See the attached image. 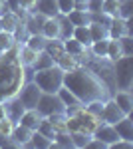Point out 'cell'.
<instances>
[{
  "mask_svg": "<svg viewBox=\"0 0 133 149\" xmlns=\"http://www.w3.org/2000/svg\"><path fill=\"white\" fill-rule=\"evenodd\" d=\"M64 86L74 93L81 103L93 102V100H109L111 92L109 88L86 66H78V68L64 72Z\"/></svg>",
  "mask_w": 133,
  "mask_h": 149,
  "instance_id": "1",
  "label": "cell"
},
{
  "mask_svg": "<svg viewBox=\"0 0 133 149\" xmlns=\"http://www.w3.org/2000/svg\"><path fill=\"white\" fill-rule=\"evenodd\" d=\"M24 86V66L18 58V44L0 54V102L16 95Z\"/></svg>",
  "mask_w": 133,
  "mask_h": 149,
  "instance_id": "2",
  "label": "cell"
},
{
  "mask_svg": "<svg viewBox=\"0 0 133 149\" xmlns=\"http://www.w3.org/2000/svg\"><path fill=\"white\" fill-rule=\"evenodd\" d=\"M36 86L46 93H56L62 86H64V70L58 68V66H52V68H46V70H38L34 72V80Z\"/></svg>",
  "mask_w": 133,
  "mask_h": 149,
  "instance_id": "3",
  "label": "cell"
},
{
  "mask_svg": "<svg viewBox=\"0 0 133 149\" xmlns=\"http://www.w3.org/2000/svg\"><path fill=\"white\" fill-rule=\"evenodd\" d=\"M115 90H131L133 86V56H121L113 62Z\"/></svg>",
  "mask_w": 133,
  "mask_h": 149,
  "instance_id": "4",
  "label": "cell"
},
{
  "mask_svg": "<svg viewBox=\"0 0 133 149\" xmlns=\"http://www.w3.org/2000/svg\"><path fill=\"white\" fill-rule=\"evenodd\" d=\"M36 109H38V113L42 115V117H48V115H52V113H64L66 105H64L62 100L58 97V93H46V92H42L40 100H38V105H36Z\"/></svg>",
  "mask_w": 133,
  "mask_h": 149,
  "instance_id": "5",
  "label": "cell"
},
{
  "mask_svg": "<svg viewBox=\"0 0 133 149\" xmlns=\"http://www.w3.org/2000/svg\"><path fill=\"white\" fill-rule=\"evenodd\" d=\"M16 95H18V100L22 102V105L26 109H36L38 100H40V95H42V90L36 86V81H26Z\"/></svg>",
  "mask_w": 133,
  "mask_h": 149,
  "instance_id": "6",
  "label": "cell"
},
{
  "mask_svg": "<svg viewBox=\"0 0 133 149\" xmlns=\"http://www.w3.org/2000/svg\"><path fill=\"white\" fill-rule=\"evenodd\" d=\"M91 137L100 139L101 143H105L107 147H109L111 143H115L119 135H117V131H115V127L111 125V123H105V121H100L97 127L93 129V133H91Z\"/></svg>",
  "mask_w": 133,
  "mask_h": 149,
  "instance_id": "7",
  "label": "cell"
},
{
  "mask_svg": "<svg viewBox=\"0 0 133 149\" xmlns=\"http://www.w3.org/2000/svg\"><path fill=\"white\" fill-rule=\"evenodd\" d=\"M123 115H125V113L117 107V103L113 102L111 97L103 102V109H101V115H100L101 121H105V123H111V125H113V123H117V121L121 119Z\"/></svg>",
  "mask_w": 133,
  "mask_h": 149,
  "instance_id": "8",
  "label": "cell"
},
{
  "mask_svg": "<svg viewBox=\"0 0 133 149\" xmlns=\"http://www.w3.org/2000/svg\"><path fill=\"white\" fill-rule=\"evenodd\" d=\"M2 102H4V107H6V117L12 119L14 123H18L20 117H22V113L26 111V107H24L22 102L18 100V95H10V97L2 100Z\"/></svg>",
  "mask_w": 133,
  "mask_h": 149,
  "instance_id": "9",
  "label": "cell"
},
{
  "mask_svg": "<svg viewBox=\"0 0 133 149\" xmlns=\"http://www.w3.org/2000/svg\"><path fill=\"white\" fill-rule=\"evenodd\" d=\"M125 34L131 36V18H129V20L113 18L111 24L107 26V36L113 38V40H117V38H121V36H125Z\"/></svg>",
  "mask_w": 133,
  "mask_h": 149,
  "instance_id": "10",
  "label": "cell"
},
{
  "mask_svg": "<svg viewBox=\"0 0 133 149\" xmlns=\"http://www.w3.org/2000/svg\"><path fill=\"white\" fill-rule=\"evenodd\" d=\"M111 100L117 103V107L121 109L125 115H131L133 111V95H131V90H115Z\"/></svg>",
  "mask_w": 133,
  "mask_h": 149,
  "instance_id": "11",
  "label": "cell"
},
{
  "mask_svg": "<svg viewBox=\"0 0 133 149\" xmlns=\"http://www.w3.org/2000/svg\"><path fill=\"white\" fill-rule=\"evenodd\" d=\"M113 127H115L119 139L133 141V119H131V115H123L117 123H113Z\"/></svg>",
  "mask_w": 133,
  "mask_h": 149,
  "instance_id": "12",
  "label": "cell"
},
{
  "mask_svg": "<svg viewBox=\"0 0 133 149\" xmlns=\"http://www.w3.org/2000/svg\"><path fill=\"white\" fill-rule=\"evenodd\" d=\"M30 135H32V129H28V127L16 123L14 129H12V133H10V139L14 141L16 147H24V145L30 141Z\"/></svg>",
  "mask_w": 133,
  "mask_h": 149,
  "instance_id": "13",
  "label": "cell"
},
{
  "mask_svg": "<svg viewBox=\"0 0 133 149\" xmlns=\"http://www.w3.org/2000/svg\"><path fill=\"white\" fill-rule=\"evenodd\" d=\"M40 121H42V115L38 113V109H26L18 123L24 125V127H28V129H32V131H36L38 125H40Z\"/></svg>",
  "mask_w": 133,
  "mask_h": 149,
  "instance_id": "14",
  "label": "cell"
},
{
  "mask_svg": "<svg viewBox=\"0 0 133 149\" xmlns=\"http://www.w3.org/2000/svg\"><path fill=\"white\" fill-rule=\"evenodd\" d=\"M36 12L44 14L46 18H52V16H58V2L56 0H36Z\"/></svg>",
  "mask_w": 133,
  "mask_h": 149,
  "instance_id": "15",
  "label": "cell"
},
{
  "mask_svg": "<svg viewBox=\"0 0 133 149\" xmlns=\"http://www.w3.org/2000/svg\"><path fill=\"white\" fill-rule=\"evenodd\" d=\"M58 20V30H60V40H66V38H72V32H74V24L70 22L68 14H58L56 16Z\"/></svg>",
  "mask_w": 133,
  "mask_h": 149,
  "instance_id": "16",
  "label": "cell"
},
{
  "mask_svg": "<svg viewBox=\"0 0 133 149\" xmlns=\"http://www.w3.org/2000/svg\"><path fill=\"white\" fill-rule=\"evenodd\" d=\"M18 58H20V64L22 66H34L36 58H38V52L32 50L26 44H18Z\"/></svg>",
  "mask_w": 133,
  "mask_h": 149,
  "instance_id": "17",
  "label": "cell"
},
{
  "mask_svg": "<svg viewBox=\"0 0 133 149\" xmlns=\"http://www.w3.org/2000/svg\"><path fill=\"white\" fill-rule=\"evenodd\" d=\"M20 22H22V20H20V16H18L16 12H6V14L0 16V26H2V30H4V32H10V34L16 30V26Z\"/></svg>",
  "mask_w": 133,
  "mask_h": 149,
  "instance_id": "18",
  "label": "cell"
},
{
  "mask_svg": "<svg viewBox=\"0 0 133 149\" xmlns=\"http://www.w3.org/2000/svg\"><path fill=\"white\" fill-rule=\"evenodd\" d=\"M72 38L78 40L84 48L91 46V34H89V24L88 26H74V32H72Z\"/></svg>",
  "mask_w": 133,
  "mask_h": 149,
  "instance_id": "19",
  "label": "cell"
},
{
  "mask_svg": "<svg viewBox=\"0 0 133 149\" xmlns=\"http://www.w3.org/2000/svg\"><path fill=\"white\" fill-rule=\"evenodd\" d=\"M44 50L50 54V56L54 58V62H58V58L62 56L66 50H64V40H60V38H52V40H46V46Z\"/></svg>",
  "mask_w": 133,
  "mask_h": 149,
  "instance_id": "20",
  "label": "cell"
},
{
  "mask_svg": "<svg viewBox=\"0 0 133 149\" xmlns=\"http://www.w3.org/2000/svg\"><path fill=\"white\" fill-rule=\"evenodd\" d=\"M24 147H34V149L52 147V139H48L46 135H42L40 131H32V135H30V141H28Z\"/></svg>",
  "mask_w": 133,
  "mask_h": 149,
  "instance_id": "21",
  "label": "cell"
},
{
  "mask_svg": "<svg viewBox=\"0 0 133 149\" xmlns=\"http://www.w3.org/2000/svg\"><path fill=\"white\" fill-rule=\"evenodd\" d=\"M56 66H58V68H62L64 72H70V70H74V68H78V66H81V64H79L78 56H72V54H68V52H64L62 56L58 58Z\"/></svg>",
  "mask_w": 133,
  "mask_h": 149,
  "instance_id": "22",
  "label": "cell"
},
{
  "mask_svg": "<svg viewBox=\"0 0 133 149\" xmlns=\"http://www.w3.org/2000/svg\"><path fill=\"white\" fill-rule=\"evenodd\" d=\"M56 93H58V97L62 100V103H64L66 107H78V105H84V103L79 102V100L76 97V95H74V93L68 90L66 86H62V88H60V90H58Z\"/></svg>",
  "mask_w": 133,
  "mask_h": 149,
  "instance_id": "23",
  "label": "cell"
},
{
  "mask_svg": "<svg viewBox=\"0 0 133 149\" xmlns=\"http://www.w3.org/2000/svg\"><path fill=\"white\" fill-rule=\"evenodd\" d=\"M42 36H44V38H48V40H52V38H58V36H60L56 16H52V18H46L44 26H42Z\"/></svg>",
  "mask_w": 133,
  "mask_h": 149,
  "instance_id": "24",
  "label": "cell"
},
{
  "mask_svg": "<svg viewBox=\"0 0 133 149\" xmlns=\"http://www.w3.org/2000/svg\"><path fill=\"white\" fill-rule=\"evenodd\" d=\"M48 121L52 123V127H54L56 133H58V131H70V129H68V117H66V113H52V115H48Z\"/></svg>",
  "mask_w": 133,
  "mask_h": 149,
  "instance_id": "25",
  "label": "cell"
},
{
  "mask_svg": "<svg viewBox=\"0 0 133 149\" xmlns=\"http://www.w3.org/2000/svg\"><path fill=\"white\" fill-rule=\"evenodd\" d=\"M56 62H54V58L50 56L46 50H42V52H38V58H36V62H34V66L32 68L38 72V70H46V68H52Z\"/></svg>",
  "mask_w": 133,
  "mask_h": 149,
  "instance_id": "26",
  "label": "cell"
},
{
  "mask_svg": "<svg viewBox=\"0 0 133 149\" xmlns=\"http://www.w3.org/2000/svg\"><path fill=\"white\" fill-rule=\"evenodd\" d=\"M70 137H72V145H74V147L86 149V145H88V141L91 139V135H89V133H86V131L76 129V131H70Z\"/></svg>",
  "mask_w": 133,
  "mask_h": 149,
  "instance_id": "27",
  "label": "cell"
},
{
  "mask_svg": "<svg viewBox=\"0 0 133 149\" xmlns=\"http://www.w3.org/2000/svg\"><path fill=\"white\" fill-rule=\"evenodd\" d=\"M70 22L74 26H88L89 24V12L88 10H72L68 14Z\"/></svg>",
  "mask_w": 133,
  "mask_h": 149,
  "instance_id": "28",
  "label": "cell"
},
{
  "mask_svg": "<svg viewBox=\"0 0 133 149\" xmlns=\"http://www.w3.org/2000/svg\"><path fill=\"white\" fill-rule=\"evenodd\" d=\"M107 42H109V38H103V40H95V42H91V46L88 48L89 52L93 54V56L97 58H105L107 54Z\"/></svg>",
  "mask_w": 133,
  "mask_h": 149,
  "instance_id": "29",
  "label": "cell"
},
{
  "mask_svg": "<svg viewBox=\"0 0 133 149\" xmlns=\"http://www.w3.org/2000/svg\"><path fill=\"white\" fill-rule=\"evenodd\" d=\"M46 40L48 38H44L42 34H30L28 38H26V46H30L32 50H36V52H42L44 50V46H46Z\"/></svg>",
  "mask_w": 133,
  "mask_h": 149,
  "instance_id": "30",
  "label": "cell"
},
{
  "mask_svg": "<svg viewBox=\"0 0 133 149\" xmlns=\"http://www.w3.org/2000/svg\"><path fill=\"white\" fill-rule=\"evenodd\" d=\"M64 50H66L68 54H72V56H79V54H84L86 48L81 46L78 40H74V38H66L64 40Z\"/></svg>",
  "mask_w": 133,
  "mask_h": 149,
  "instance_id": "31",
  "label": "cell"
},
{
  "mask_svg": "<svg viewBox=\"0 0 133 149\" xmlns=\"http://www.w3.org/2000/svg\"><path fill=\"white\" fill-rule=\"evenodd\" d=\"M89 34H91V42L109 38V36H107V28L101 26V24H95V22H89Z\"/></svg>",
  "mask_w": 133,
  "mask_h": 149,
  "instance_id": "32",
  "label": "cell"
},
{
  "mask_svg": "<svg viewBox=\"0 0 133 149\" xmlns=\"http://www.w3.org/2000/svg\"><path fill=\"white\" fill-rule=\"evenodd\" d=\"M105 58H107V60H111V62H115V60H119V58H121V48H119V42H117V40L109 38V42H107V54H105Z\"/></svg>",
  "mask_w": 133,
  "mask_h": 149,
  "instance_id": "33",
  "label": "cell"
},
{
  "mask_svg": "<svg viewBox=\"0 0 133 149\" xmlns=\"http://www.w3.org/2000/svg\"><path fill=\"white\" fill-rule=\"evenodd\" d=\"M119 42V48H121V56H133V38L129 34L117 38Z\"/></svg>",
  "mask_w": 133,
  "mask_h": 149,
  "instance_id": "34",
  "label": "cell"
},
{
  "mask_svg": "<svg viewBox=\"0 0 133 149\" xmlns=\"http://www.w3.org/2000/svg\"><path fill=\"white\" fill-rule=\"evenodd\" d=\"M133 14V0H123L119 2V8H117V16L123 20H129Z\"/></svg>",
  "mask_w": 133,
  "mask_h": 149,
  "instance_id": "35",
  "label": "cell"
},
{
  "mask_svg": "<svg viewBox=\"0 0 133 149\" xmlns=\"http://www.w3.org/2000/svg\"><path fill=\"white\" fill-rule=\"evenodd\" d=\"M12 46H16V40H14V36L10 32H0V54L2 52H6V50H10Z\"/></svg>",
  "mask_w": 133,
  "mask_h": 149,
  "instance_id": "36",
  "label": "cell"
},
{
  "mask_svg": "<svg viewBox=\"0 0 133 149\" xmlns=\"http://www.w3.org/2000/svg\"><path fill=\"white\" fill-rule=\"evenodd\" d=\"M117 8H119L117 0H103V2H101V12H105L111 18H119V16H117Z\"/></svg>",
  "mask_w": 133,
  "mask_h": 149,
  "instance_id": "37",
  "label": "cell"
},
{
  "mask_svg": "<svg viewBox=\"0 0 133 149\" xmlns=\"http://www.w3.org/2000/svg\"><path fill=\"white\" fill-rule=\"evenodd\" d=\"M111 16H107L105 12H89V22H95V24H101V26H109L111 24Z\"/></svg>",
  "mask_w": 133,
  "mask_h": 149,
  "instance_id": "38",
  "label": "cell"
},
{
  "mask_svg": "<svg viewBox=\"0 0 133 149\" xmlns=\"http://www.w3.org/2000/svg\"><path fill=\"white\" fill-rule=\"evenodd\" d=\"M36 131H40L42 135H46L48 139H54L56 135V131H54V127H52V123L48 121V117H42V121H40V125H38V129Z\"/></svg>",
  "mask_w": 133,
  "mask_h": 149,
  "instance_id": "39",
  "label": "cell"
},
{
  "mask_svg": "<svg viewBox=\"0 0 133 149\" xmlns=\"http://www.w3.org/2000/svg\"><path fill=\"white\" fill-rule=\"evenodd\" d=\"M14 121L12 119H8V117H4V119H0V133L2 135H6V137H10V133H12V129H14Z\"/></svg>",
  "mask_w": 133,
  "mask_h": 149,
  "instance_id": "40",
  "label": "cell"
},
{
  "mask_svg": "<svg viewBox=\"0 0 133 149\" xmlns=\"http://www.w3.org/2000/svg\"><path fill=\"white\" fill-rule=\"evenodd\" d=\"M58 2V12L60 14H70L74 10V0H56Z\"/></svg>",
  "mask_w": 133,
  "mask_h": 149,
  "instance_id": "41",
  "label": "cell"
},
{
  "mask_svg": "<svg viewBox=\"0 0 133 149\" xmlns=\"http://www.w3.org/2000/svg\"><path fill=\"white\" fill-rule=\"evenodd\" d=\"M111 149H133V141H127V139H117L115 143L109 145Z\"/></svg>",
  "mask_w": 133,
  "mask_h": 149,
  "instance_id": "42",
  "label": "cell"
},
{
  "mask_svg": "<svg viewBox=\"0 0 133 149\" xmlns=\"http://www.w3.org/2000/svg\"><path fill=\"white\" fill-rule=\"evenodd\" d=\"M18 6L26 12H34L36 8V0H18Z\"/></svg>",
  "mask_w": 133,
  "mask_h": 149,
  "instance_id": "43",
  "label": "cell"
},
{
  "mask_svg": "<svg viewBox=\"0 0 133 149\" xmlns=\"http://www.w3.org/2000/svg\"><path fill=\"white\" fill-rule=\"evenodd\" d=\"M101 2H103V0H88V2H86L88 12H101Z\"/></svg>",
  "mask_w": 133,
  "mask_h": 149,
  "instance_id": "44",
  "label": "cell"
},
{
  "mask_svg": "<svg viewBox=\"0 0 133 149\" xmlns=\"http://www.w3.org/2000/svg\"><path fill=\"white\" fill-rule=\"evenodd\" d=\"M86 149H107V145H105V143H101L100 139L91 137V139L88 141V145H86Z\"/></svg>",
  "mask_w": 133,
  "mask_h": 149,
  "instance_id": "45",
  "label": "cell"
},
{
  "mask_svg": "<svg viewBox=\"0 0 133 149\" xmlns=\"http://www.w3.org/2000/svg\"><path fill=\"white\" fill-rule=\"evenodd\" d=\"M2 6H4V0H0V10H2Z\"/></svg>",
  "mask_w": 133,
  "mask_h": 149,
  "instance_id": "46",
  "label": "cell"
},
{
  "mask_svg": "<svg viewBox=\"0 0 133 149\" xmlns=\"http://www.w3.org/2000/svg\"><path fill=\"white\" fill-rule=\"evenodd\" d=\"M119 2H123V0H117V4H119Z\"/></svg>",
  "mask_w": 133,
  "mask_h": 149,
  "instance_id": "47",
  "label": "cell"
},
{
  "mask_svg": "<svg viewBox=\"0 0 133 149\" xmlns=\"http://www.w3.org/2000/svg\"><path fill=\"white\" fill-rule=\"evenodd\" d=\"M0 32H2V26H0Z\"/></svg>",
  "mask_w": 133,
  "mask_h": 149,
  "instance_id": "48",
  "label": "cell"
}]
</instances>
